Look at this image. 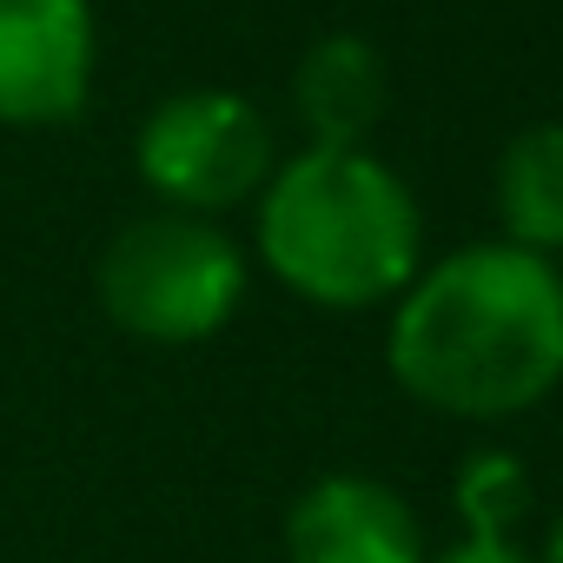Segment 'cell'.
<instances>
[{
  "label": "cell",
  "instance_id": "6da1fadb",
  "mask_svg": "<svg viewBox=\"0 0 563 563\" xmlns=\"http://www.w3.org/2000/svg\"><path fill=\"white\" fill-rule=\"evenodd\" d=\"M391 385L457 424H504L563 385V265L504 239H464L385 312Z\"/></svg>",
  "mask_w": 563,
  "mask_h": 563
},
{
  "label": "cell",
  "instance_id": "7a4b0ae2",
  "mask_svg": "<svg viewBox=\"0 0 563 563\" xmlns=\"http://www.w3.org/2000/svg\"><path fill=\"white\" fill-rule=\"evenodd\" d=\"M424 258V206L378 146H299L252 199V265L312 312H391Z\"/></svg>",
  "mask_w": 563,
  "mask_h": 563
},
{
  "label": "cell",
  "instance_id": "3957f363",
  "mask_svg": "<svg viewBox=\"0 0 563 563\" xmlns=\"http://www.w3.org/2000/svg\"><path fill=\"white\" fill-rule=\"evenodd\" d=\"M245 292H252V252L219 219L159 206L126 219L93 265L100 312L113 319V332L140 345H206L239 319Z\"/></svg>",
  "mask_w": 563,
  "mask_h": 563
},
{
  "label": "cell",
  "instance_id": "277c9868",
  "mask_svg": "<svg viewBox=\"0 0 563 563\" xmlns=\"http://www.w3.org/2000/svg\"><path fill=\"white\" fill-rule=\"evenodd\" d=\"M286 159L272 140V120L239 87H179L146 107L133 133V173L159 212L225 219L252 206Z\"/></svg>",
  "mask_w": 563,
  "mask_h": 563
},
{
  "label": "cell",
  "instance_id": "5b68a950",
  "mask_svg": "<svg viewBox=\"0 0 563 563\" xmlns=\"http://www.w3.org/2000/svg\"><path fill=\"white\" fill-rule=\"evenodd\" d=\"M100 14L93 0H0V126L54 133L93 107Z\"/></svg>",
  "mask_w": 563,
  "mask_h": 563
},
{
  "label": "cell",
  "instance_id": "8992f818",
  "mask_svg": "<svg viewBox=\"0 0 563 563\" xmlns=\"http://www.w3.org/2000/svg\"><path fill=\"white\" fill-rule=\"evenodd\" d=\"M286 563H431V537L398 484L325 471L286 510Z\"/></svg>",
  "mask_w": 563,
  "mask_h": 563
},
{
  "label": "cell",
  "instance_id": "52a82bcc",
  "mask_svg": "<svg viewBox=\"0 0 563 563\" xmlns=\"http://www.w3.org/2000/svg\"><path fill=\"white\" fill-rule=\"evenodd\" d=\"M391 113V67L385 54L352 34L332 27L319 34L299 67H292V120H299V146H332V153H358L372 146V133Z\"/></svg>",
  "mask_w": 563,
  "mask_h": 563
},
{
  "label": "cell",
  "instance_id": "ba28073f",
  "mask_svg": "<svg viewBox=\"0 0 563 563\" xmlns=\"http://www.w3.org/2000/svg\"><path fill=\"white\" fill-rule=\"evenodd\" d=\"M497 239L563 265V120H530L490 166Z\"/></svg>",
  "mask_w": 563,
  "mask_h": 563
},
{
  "label": "cell",
  "instance_id": "9c48e42d",
  "mask_svg": "<svg viewBox=\"0 0 563 563\" xmlns=\"http://www.w3.org/2000/svg\"><path fill=\"white\" fill-rule=\"evenodd\" d=\"M530 504H537V477L517 451H471L451 471L457 537H523Z\"/></svg>",
  "mask_w": 563,
  "mask_h": 563
},
{
  "label": "cell",
  "instance_id": "30bf717a",
  "mask_svg": "<svg viewBox=\"0 0 563 563\" xmlns=\"http://www.w3.org/2000/svg\"><path fill=\"white\" fill-rule=\"evenodd\" d=\"M431 563H537L523 537H451Z\"/></svg>",
  "mask_w": 563,
  "mask_h": 563
},
{
  "label": "cell",
  "instance_id": "8fae6325",
  "mask_svg": "<svg viewBox=\"0 0 563 563\" xmlns=\"http://www.w3.org/2000/svg\"><path fill=\"white\" fill-rule=\"evenodd\" d=\"M537 563H563V510L543 523V543H537Z\"/></svg>",
  "mask_w": 563,
  "mask_h": 563
}]
</instances>
